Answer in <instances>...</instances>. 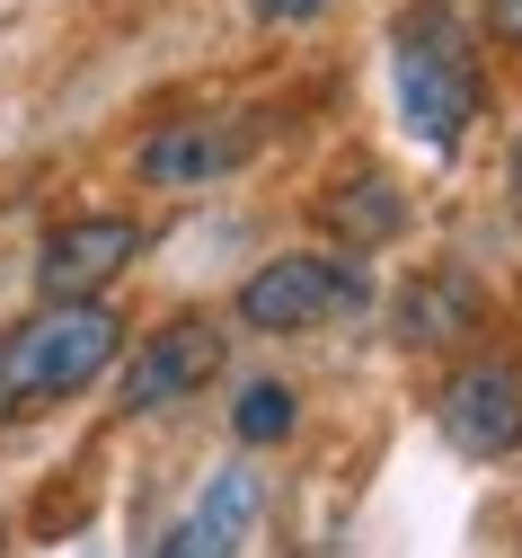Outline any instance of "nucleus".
Instances as JSON below:
<instances>
[{
  "instance_id": "f8f14e48",
  "label": "nucleus",
  "mask_w": 522,
  "mask_h": 558,
  "mask_svg": "<svg viewBox=\"0 0 522 558\" xmlns=\"http://www.w3.org/2000/svg\"><path fill=\"white\" fill-rule=\"evenodd\" d=\"M487 36L496 45H522V0H487Z\"/></svg>"
},
{
  "instance_id": "6e6552de",
  "label": "nucleus",
  "mask_w": 522,
  "mask_h": 558,
  "mask_svg": "<svg viewBox=\"0 0 522 558\" xmlns=\"http://www.w3.org/2000/svg\"><path fill=\"white\" fill-rule=\"evenodd\" d=\"M257 514H266V478H257V470H221V478L204 487V506H195L160 549H178V558H231V549H248Z\"/></svg>"
},
{
  "instance_id": "1a4fd4ad",
  "label": "nucleus",
  "mask_w": 522,
  "mask_h": 558,
  "mask_svg": "<svg viewBox=\"0 0 522 558\" xmlns=\"http://www.w3.org/2000/svg\"><path fill=\"white\" fill-rule=\"evenodd\" d=\"M399 337L408 345H452L470 319H478V284H470V275L461 266H434V275H416V284L399 293Z\"/></svg>"
},
{
  "instance_id": "7ed1b4c3",
  "label": "nucleus",
  "mask_w": 522,
  "mask_h": 558,
  "mask_svg": "<svg viewBox=\"0 0 522 558\" xmlns=\"http://www.w3.org/2000/svg\"><path fill=\"white\" fill-rule=\"evenodd\" d=\"M372 302V275L363 257H319V248H292V257H266L248 284H240V328L257 337H302V328H328L345 311Z\"/></svg>"
},
{
  "instance_id": "39448f33",
  "label": "nucleus",
  "mask_w": 522,
  "mask_h": 558,
  "mask_svg": "<svg viewBox=\"0 0 522 558\" xmlns=\"http://www.w3.org/2000/svg\"><path fill=\"white\" fill-rule=\"evenodd\" d=\"M434 416H442V444H452L461 461H505L522 444V364H505V355L461 364L452 381H442Z\"/></svg>"
},
{
  "instance_id": "423d86ee",
  "label": "nucleus",
  "mask_w": 522,
  "mask_h": 558,
  "mask_svg": "<svg viewBox=\"0 0 522 558\" xmlns=\"http://www.w3.org/2000/svg\"><path fill=\"white\" fill-rule=\"evenodd\" d=\"M266 143V124H248V116H178V124H160L151 143H142V186H169V195H186V186H221L231 169H248V151Z\"/></svg>"
},
{
  "instance_id": "9d476101",
  "label": "nucleus",
  "mask_w": 522,
  "mask_h": 558,
  "mask_svg": "<svg viewBox=\"0 0 522 558\" xmlns=\"http://www.w3.org/2000/svg\"><path fill=\"white\" fill-rule=\"evenodd\" d=\"M319 222H328L345 248H390V240L408 231V195H399L390 178H345V186L319 195Z\"/></svg>"
},
{
  "instance_id": "f257e3e1",
  "label": "nucleus",
  "mask_w": 522,
  "mask_h": 558,
  "mask_svg": "<svg viewBox=\"0 0 522 558\" xmlns=\"http://www.w3.org/2000/svg\"><path fill=\"white\" fill-rule=\"evenodd\" d=\"M116 355H124V319L107 311V293L45 302L36 319L0 328V426H10V416H45V408H62V399H81Z\"/></svg>"
},
{
  "instance_id": "4468645a",
  "label": "nucleus",
  "mask_w": 522,
  "mask_h": 558,
  "mask_svg": "<svg viewBox=\"0 0 522 558\" xmlns=\"http://www.w3.org/2000/svg\"><path fill=\"white\" fill-rule=\"evenodd\" d=\"M505 195H513V222H522V143H513V160H505Z\"/></svg>"
},
{
  "instance_id": "9b49d317",
  "label": "nucleus",
  "mask_w": 522,
  "mask_h": 558,
  "mask_svg": "<svg viewBox=\"0 0 522 558\" xmlns=\"http://www.w3.org/2000/svg\"><path fill=\"white\" fill-rule=\"evenodd\" d=\"M292 426H302V399H292V381H248L240 408H231V435L257 452V444H283Z\"/></svg>"
},
{
  "instance_id": "0eeeda50",
  "label": "nucleus",
  "mask_w": 522,
  "mask_h": 558,
  "mask_svg": "<svg viewBox=\"0 0 522 558\" xmlns=\"http://www.w3.org/2000/svg\"><path fill=\"white\" fill-rule=\"evenodd\" d=\"M133 257H142V222H133V214H81V222H62V231L36 248V293H45V302L107 293Z\"/></svg>"
},
{
  "instance_id": "f03ea898",
  "label": "nucleus",
  "mask_w": 522,
  "mask_h": 558,
  "mask_svg": "<svg viewBox=\"0 0 522 558\" xmlns=\"http://www.w3.org/2000/svg\"><path fill=\"white\" fill-rule=\"evenodd\" d=\"M390 81L399 116L425 151H461V133L478 124V36L461 19V0H408L390 27Z\"/></svg>"
},
{
  "instance_id": "ddd939ff",
  "label": "nucleus",
  "mask_w": 522,
  "mask_h": 558,
  "mask_svg": "<svg viewBox=\"0 0 522 558\" xmlns=\"http://www.w3.org/2000/svg\"><path fill=\"white\" fill-rule=\"evenodd\" d=\"M248 10H257V19H275V27H292V19H319L328 0H248Z\"/></svg>"
},
{
  "instance_id": "20e7f679",
  "label": "nucleus",
  "mask_w": 522,
  "mask_h": 558,
  "mask_svg": "<svg viewBox=\"0 0 522 558\" xmlns=\"http://www.w3.org/2000/svg\"><path fill=\"white\" fill-rule=\"evenodd\" d=\"M221 355H231V337H221V319H204V311L151 328L133 345V364H124V416H160V408L195 399L221 373Z\"/></svg>"
}]
</instances>
